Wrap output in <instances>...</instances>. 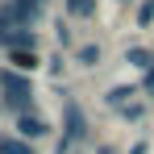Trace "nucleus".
I'll use <instances>...</instances> for the list:
<instances>
[{"label":"nucleus","mask_w":154,"mask_h":154,"mask_svg":"<svg viewBox=\"0 0 154 154\" xmlns=\"http://www.w3.org/2000/svg\"><path fill=\"white\" fill-rule=\"evenodd\" d=\"M0 92H4V104H8V108H17V117L33 112V83H29L21 71L4 67V71H0Z\"/></svg>","instance_id":"f257e3e1"},{"label":"nucleus","mask_w":154,"mask_h":154,"mask_svg":"<svg viewBox=\"0 0 154 154\" xmlns=\"http://www.w3.org/2000/svg\"><path fill=\"white\" fill-rule=\"evenodd\" d=\"M83 133H88V117H83V108L75 100L63 104V137H58V154H67L75 142H83Z\"/></svg>","instance_id":"f03ea898"},{"label":"nucleus","mask_w":154,"mask_h":154,"mask_svg":"<svg viewBox=\"0 0 154 154\" xmlns=\"http://www.w3.org/2000/svg\"><path fill=\"white\" fill-rule=\"evenodd\" d=\"M0 46L13 54V50H33L38 46V33L29 25H13V21H0Z\"/></svg>","instance_id":"7ed1b4c3"},{"label":"nucleus","mask_w":154,"mask_h":154,"mask_svg":"<svg viewBox=\"0 0 154 154\" xmlns=\"http://www.w3.org/2000/svg\"><path fill=\"white\" fill-rule=\"evenodd\" d=\"M13 129H17V137H21V142H38V137H46V133H50V125H46L42 117H33V112L17 117V121H13Z\"/></svg>","instance_id":"20e7f679"},{"label":"nucleus","mask_w":154,"mask_h":154,"mask_svg":"<svg viewBox=\"0 0 154 154\" xmlns=\"http://www.w3.org/2000/svg\"><path fill=\"white\" fill-rule=\"evenodd\" d=\"M137 92H142L137 83H117V88H108V92H104V104H108V108H129Z\"/></svg>","instance_id":"39448f33"},{"label":"nucleus","mask_w":154,"mask_h":154,"mask_svg":"<svg viewBox=\"0 0 154 154\" xmlns=\"http://www.w3.org/2000/svg\"><path fill=\"white\" fill-rule=\"evenodd\" d=\"M125 63L150 75V71H154V50H142V46H129V50H125Z\"/></svg>","instance_id":"423d86ee"},{"label":"nucleus","mask_w":154,"mask_h":154,"mask_svg":"<svg viewBox=\"0 0 154 154\" xmlns=\"http://www.w3.org/2000/svg\"><path fill=\"white\" fill-rule=\"evenodd\" d=\"M75 63L83 67V71H92V67H100V46H96V42H83V46L75 50Z\"/></svg>","instance_id":"0eeeda50"},{"label":"nucleus","mask_w":154,"mask_h":154,"mask_svg":"<svg viewBox=\"0 0 154 154\" xmlns=\"http://www.w3.org/2000/svg\"><path fill=\"white\" fill-rule=\"evenodd\" d=\"M8 63H13V71H21V75H25V71H38V63H42V58H38L33 50H13V54H8Z\"/></svg>","instance_id":"6e6552de"},{"label":"nucleus","mask_w":154,"mask_h":154,"mask_svg":"<svg viewBox=\"0 0 154 154\" xmlns=\"http://www.w3.org/2000/svg\"><path fill=\"white\" fill-rule=\"evenodd\" d=\"M67 17H75V21L96 17V0H67Z\"/></svg>","instance_id":"1a4fd4ad"},{"label":"nucleus","mask_w":154,"mask_h":154,"mask_svg":"<svg viewBox=\"0 0 154 154\" xmlns=\"http://www.w3.org/2000/svg\"><path fill=\"white\" fill-rule=\"evenodd\" d=\"M0 154H33V146L21 142L17 133H4V137H0Z\"/></svg>","instance_id":"9d476101"},{"label":"nucleus","mask_w":154,"mask_h":154,"mask_svg":"<svg viewBox=\"0 0 154 154\" xmlns=\"http://www.w3.org/2000/svg\"><path fill=\"white\" fill-rule=\"evenodd\" d=\"M137 25L142 29L154 25V0H142V4H137Z\"/></svg>","instance_id":"9b49d317"},{"label":"nucleus","mask_w":154,"mask_h":154,"mask_svg":"<svg viewBox=\"0 0 154 154\" xmlns=\"http://www.w3.org/2000/svg\"><path fill=\"white\" fill-rule=\"evenodd\" d=\"M54 38H58L63 46H71V29H67V21H58V25H54Z\"/></svg>","instance_id":"f8f14e48"},{"label":"nucleus","mask_w":154,"mask_h":154,"mask_svg":"<svg viewBox=\"0 0 154 154\" xmlns=\"http://www.w3.org/2000/svg\"><path fill=\"white\" fill-rule=\"evenodd\" d=\"M142 112H146V108H142V104H137V100L129 104V108H121V117H125V121H137V117H142Z\"/></svg>","instance_id":"ddd939ff"},{"label":"nucleus","mask_w":154,"mask_h":154,"mask_svg":"<svg viewBox=\"0 0 154 154\" xmlns=\"http://www.w3.org/2000/svg\"><path fill=\"white\" fill-rule=\"evenodd\" d=\"M137 88H142V92H154V71H150V75H146V79H142Z\"/></svg>","instance_id":"4468645a"},{"label":"nucleus","mask_w":154,"mask_h":154,"mask_svg":"<svg viewBox=\"0 0 154 154\" xmlns=\"http://www.w3.org/2000/svg\"><path fill=\"white\" fill-rule=\"evenodd\" d=\"M129 154H146V142H137V146H133V150H129Z\"/></svg>","instance_id":"2eb2a0df"},{"label":"nucleus","mask_w":154,"mask_h":154,"mask_svg":"<svg viewBox=\"0 0 154 154\" xmlns=\"http://www.w3.org/2000/svg\"><path fill=\"white\" fill-rule=\"evenodd\" d=\"M29 4H38V8H46V0H29Z\"/></svg>","instance_id":"dca6fc26"},{"label":"nucleus","mask_w":154,"mask_h":154,"mask_svg":"<svg viewBox=\"0 0 154 154\" xmlns=\"http://www.w3.org/2000/svg\"><path fill=\"white\" fill-rule=\"evenodd\" d=\"M121 4H125V0H121Z\"/></svg>","instance_id":"f3484780"}]
</instances>
